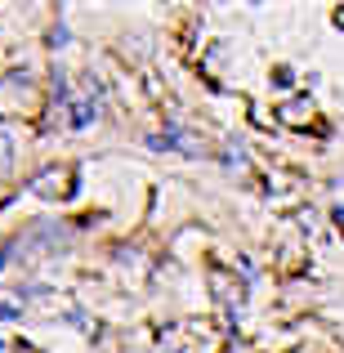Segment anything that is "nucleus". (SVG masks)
<instances>
[{
  "instance_id": "nucleus-10",
  "label": "nucleus",
  "mask_w": 344,
  "mask_h": 353,
  "mask_svg": "<svg viewBox=\"0 0 344 353\" xmlns=\"http://www.w3.org/2000/svg\"><path fill=\"white\" fill-rule=\"evenodd\" d=\"M336 197H340V201H344V179H340V183H336Z\"/></svg>"
},
{
  "instance_id": "nucleus-8",
  "label": "nucleus",
  "mask_w": 344,
  "mask_h": 353,
  "mask_svg": "<svg viewBox=\"0 0 344 353\" xmlns=\"http://www.w3.org/2000/svg\"><path fill=\"white\" fill-rule=\"evenodd\" d=\"M331 18H336V27H344V5H336V14H331Z\"/></svg>"
},
{
  "instance_id": "nucleus-2",
  "label": "nucleus",
  "mask_w": 344,
  "mask_h": 353,
  "mask_svg": "<svg viewBox=\"0 0 344 353\" xmlns=\"http://www.w3.org/2000/svg\"><path fill=\"white\" fill-rule=\"evenodd\" d=\"M313 117V99L309 94H295L286 99V103H277V121H286V125H300V121Z\"/></svg>"
},
{
  "instance_id": "nucleus-5",
  "label": "nucleus",
  "mask_w": 344,
  "mask_h": 353,
  "mask_svg": "<svg viewBox=\"0 0 344 353\" xmlns=\"http://www.w3.org/2000/svg\"><path fill=\"white\" fill-rule=\"evenodd\" d=\"M0 170H9V139H0Z\"/></svg>"
},
{
  "instance_id": "nucleus-3",
  "label": "nucleus",
  "mask_w": 344,
  "mask_h": 353,
  "mask_svg": "<svg viewBox=\"0 0 344 353\" xmlns=\"http://www.w3.org/2000/svg\"><path fill=\"white\" fill-rule=\"evenodd\" d=\"M94 112H99V94H81V99H72V125H77V130H85Z\"/></svg>"
},
{
  "instance_id": "nucleus-6",
  "label": "nucleus",
  "mask_w": 344,
  "mask_h": 353,
  "mask_svg": "<svg viewBox=\"0 0 344 353\" xmlns=\"http://www.w3.org/2000/svg\"><path fill=\"white\" fill-rule=\"evenodd\" d=\"M331 224H336L340 233H344V206H336V210H331Z\"/></svg>"
},
{
  "instance_id": "nucleus-7",
  "label": "nucleus",
  "mask_w": 344,
  "mask_h": 353,
  "mask_svg": "<svg viewBox=\"0 0 344 353\" xmlns=\"http://www.w3.org/2000/svg\"><path fill=\"white\" fill-rule=\"evenodd\" d=\"M0 353H36V349H18V345H0Z\"/></svg>"
},
{
  "instance_id": "nucleus-9",
  "label": "nucleus",
  "mask_w": 344,
  "mask_h": 353,
  "mask_svg": "<svg viewBox=\"0 0 344 353\" xmlns=\"http://www.w3.org/2000/svg\"><path fill=\"white\" fill-rule=\"evenodd\" d=\"M170 353H192V349H188V345H174V349H170Z\"/></svg>"
},
{
  "instance_id": "nucleus-4",
  "label": "nucleus",
  "mask_w": 344,
  "mask_h": 353,
  "mask_svg": "<svg viewBox=\"0 0 344 353\" xmlns=\"http://www.w3.org/2000/svg\"><path fill=\"white\" fill-rule=\"evenodd\" d=\"M224 165H228V170H241V165H246V152H241L237 143H228V152H224Z\"/></svg>"
},
{
  "instance_id": "nucleus-1",
  "label": "nucleus",
  "mask_w": 344,
  "mask_h": 353,
  "mask_svg": "<svg viewBox=\"0 0 344 353\" xmlns=\"http://www.w3.org/2000/svg\"><path fill=\"white\" fill-rule=\"evenodd\" d=\"M27 188H32L41 201H68L72 192H77V170H72V165H45Z\"/></svg>"
}]
</instances>
